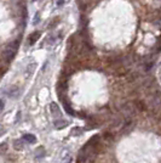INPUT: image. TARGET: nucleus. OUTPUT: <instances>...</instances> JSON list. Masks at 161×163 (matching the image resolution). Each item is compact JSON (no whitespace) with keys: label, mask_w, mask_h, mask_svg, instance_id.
Segmentation results:
<instances>
[{"label":"nucleus","mask_w":161,"mask_h":163,"mask_svg":"<svg viewBox=\"0 0 161 163\" xmlns=\"http://www.w3.org/2000/svg\"><path fill=\"white\" fill-rule=\"evenodd\" d=\"M148 106L154 112H161V93L155 91L148 97Z\"/></svg>","instance_id":"1"},{"label":"nucleus","mask_w":161,"mask_h":163,"mask_svg":"<svg viewBox=\"0 0 161 163\" xmlns=\"http://www.w3.org/2000/svg\"><path fill=\"white\" fill-rule=\"evenodd\" d=\"M17 49H18V42H13V43H10L3 51V57L5 61L10 62L13 60L15 57L16 53H17Z\"/></svg>","instance_id":"2"},{"label":"nucleus","mask_w":161,"mask_h":163,"mask_svg":"<svg viewBox=\"0 0 161 163\" xmlns=\"http://www.w3.org/2000/svg\"><path fill=\"white\" fill-rule=\"evenodd\" d=\"M121 113H123V118L124 119H131L136 113V107H135V104L132 102H127L123 110H121Z\"/></svg>","instance_id":"3"},{"label":"nucleus","mask_w":161,"mask_h":163,"mask_svg":"<svg viewBox=\"0 0 161 163\" xmlns=\"http://www.w3.org/2000/svg\"><path fill=\"white\" fill-rule=\"evenodd\" d=\"M6 94L7 96H10L11 99H17L20 95H21V90H20V88L18 86H10L9 89L6 90Z\"/></svg>","instance_id":"4"},{"label":"nucleus","mask_w":161,"mask_h":163,"mask_svg":"<svg viewBox=\"0 0 161 163\" xmlns=\"http://www.w3.org/2000/svg\"><path fill=\"white\" fill-rule=\"evenodd\" d=\"M50 112H51V115H52L53 117H56V118H59V117L62 116L59 107H58L55 102H52V104L50 105Z\"/></svg>","instance_id":"5"},{"label":"nucleus","mask_w":161,"mask_h":163,"mask_svg":"<svg viewBox=\"0 0 161 163\" xmlns=\"http://www.w3.org/2000/svg\"><path fill=\"white\" fill-rule=\"evenodd\" d=\"M40 35H41V33H40L39 31L33 32V33L28 37V44H29V45H34V44H35V42L40 38Z\"/></svg>","instance_id":"6"},{"label":"nucleus","mask_w":161,"mask_h":163,"mask_svg":"<svg viewBox=\"0 0 161 163\" xmlns=\"http://www.w3.org/2000/svg\"><path fill=\"white\" fill-rule=\"evenodd\" d=\"M69 123L67 122V121H63V119H56L55 122H53V125H55V128L56 129H62L64 127H67Z\"/></svg>","instance_id":"7"},{"label":"nucleus","mask_w":161,"mask_h":163,"mask_svg":"<svg viewBox=\"0 0 161 163\" xmlns=\"http://www.w3.org/2000/svg\"><path fill=\"white\" fill-rule=\"evenodd\" d=\"M23 141L28 143V144H34L36 141V137L33 134H24L23 135Z\"/></svg>","instance_id":"8"},{"label":"nucleus","mask_w":161,"mask_h":163,"mask_svg":"<svg viewBox=\"0 0 161 163\" xmlns=\"http://www.w3.org/2000/svg\"><path fill=\"white\" fill-rule=\"evenodd\" d=\"M35 67H36V64H30V65L27 66L25 72H24L25 77H30L32 74H33V72H34V68H35Z\"/></svg>","instance_id":"9"},{"label":"nucleus","mask_w":161,"mask_h":163,"mask_svg":"<svg viewBox=\"0 0 161 163\" xmlns=\"http://www.w3.org/2000/svg\"><path fill=\"white\" fill-rule=\"evenodd\" d=\"M23 146H24V143H23V140H21V139L13 141V147H15L16 150H18V151L23 150Z\"/></svg>","instance_id":"10"},{"label":"nucleus","mask_w":161,"mask_h":163,"mask_svg":"<svg viewBox=\"0 0 161 163\" xmlns=\"http://www.w3.org/2000/svg\"><path fill=\"white\" fill-rule=\"evenodd\" d=\"M45 155V150H44V147H39L36 151H35V156L39 158V157H43Z\"/></svg>","instance_id":"11"},{"label":"nucleus","mask_w":161,"mask_h":163,"mask_svg":"<svg viewBox=\"0 0 161 163\" xmlns=\"http://www.w3.org/2000/svg\"><path fill=\"white\" fill-rule=\"evenodd\" d=\"M56 39H57V38H56L55 34H53V35H50V37H49V40H47V44H49V45H53V44L56 43Z\"/></svg>","instance_id":"12"},{"label":"nucleus","mask_w":161,"mask_h":163,"mask_svg":"<svg viewBox=\"0 0 161 163\" xmlns=\"http://www.w3.org/2000/svg\"><path fill=\"white\" fill-rule=\"evenodd\" d=\"M6 150H7V144H6V143L0 144V155L5 153V152H6Z\"/></svg>","instance_id":"13"},{"label":"nucleus","mask_w":161,"mask_h":163,"mask_svg":"<svg viewBox=\"0 0 161 163\" xmlns=\"http://www.w3.org/2000/svg\"><path fill=\"white\" fill-rule=\"evenodd\" d=\"M39 23V14H36V16L34 17V21H33V24H36Z\"/></svg>","instance_id":"14"},{"label":"nucleus","mask_w":161,"mask_h":163,"mask_svg":"<svg viewBox=\"0 0 161 163\" xmlns=\"http://www.w3.org/2000/svg\"><path fill=\"white\" fill-rule=\"evenodd\" d=\"M70 162H72V157H70V156H67L65 162H63V163H70Z\"/></svg>","instance_id":"15"},{"label":"nucleus","mask_w":161,"mask_h":163,"mask_svg":"<svg viewBox=\"0 0 161 163\" xmlns=\"http://www.w3.org/2000/svg\"><path fill=\"white\" fill-rule=\"evenodd\" d=\"M4 105H5V104H4V101H3L1 99H0V111H1V110L4 108Z\"/></svg>","instance_id":"16"},{"label":"nucleus","mask_w":161,"mask_h":163,"mask_svg":"<svg viewBox=\"0 0 161 163\" xmlns=\"http://www.w3.org/2000/svg\"><path fill=\"white\" fill-rule=\"evenodd\" d=\"M62 4H64V0H58L57 1V6H61Z\"/></svg>","instance_id":"17"}]
</instances>
